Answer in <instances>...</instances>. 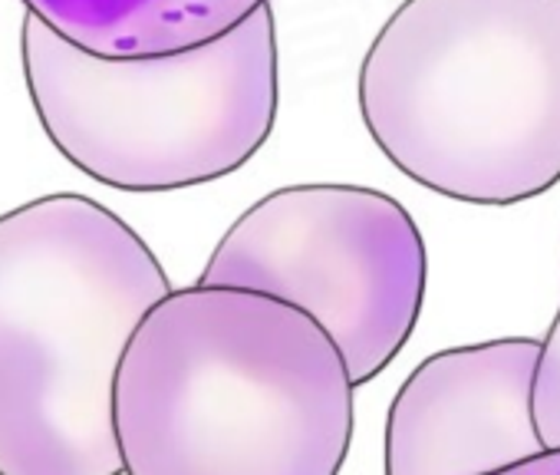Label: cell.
Returning <instances> with one entry per match:
<instances>
[{
  "label": "cell",
  "instance_id": "obj_2",
  "mask_svg": "<svg viewBox=\"0 0 560 475\" xmlns=\"http://www.w3.org/2000/svg\"><path fill=\"white\" fill-rule=\"evenodd\" d=\"M168 294L139 231L90 195L0 215V475H126L116 373Z\"/></svg>",
  "mask_w": 560,
  "mask_h": 475
},
{
  "label": "cell",
  "instance_id": "obj_6",
  "mask_svg": "<svg viewBox=\"0 0 560 475\" xmlns=\"http://www.w3.org/2000/svg\"><path fill=\"white\" fill-rule=\"evenodd\" d=\"M540 340L501 337L425 357L386 416V475H494L544 455L534 426Z\"/></svg>",
  "mask_w": 560,
  "mask_h": 475
},
{
  "label": "cell",
  "instance_id": "obj_5",
  "mask_svg": "<svg viewBox=\"0 0 560 475\" xmlns=\"http://www.w3.org/2000/svg\"><path fill=\"white\" fill-rule=\"evenodd\" d=\"M198 285L301 308L340 347L353 386H363L402 354L419 324L429 252L416 218L386 192L288 185L224 231Z\"/></svg>",
  "mask_w": 560,
  "mask_h": 475
},
{
  "label": "cell",
  "instance_id": "obj_3",
  "mask_svg": "<svg viewBox=\"0 0 560 475\" xmlns=\"http://www.w3.org/2000/svg\"><path fill=\"white\" fill-rule=\"evenodd\" d=\"M357 96L416 185L485 208L530 201L560 182V0H402Z\"/></svg>",
  "mask_w": 560,
  "mask_h": 475
},
{
  "label": "cell",
  "instance_id": "obj_1",
  "mask_svg": "<svg viewBox=\"0 0 560 475\" xmlns=\"http://www.w3.org/2000/svg\"><path fill=\"white\" fill-rule=\"evenodd\" d=\"M353 380L301 308L195 285L132 334L113 390L126 475H340Z\"/></svg>",
  "mask_w": 560,
  "mask_h": 475
},
{
  "label": "cell",
  "instance_id": "obj_9",
  "mask_svg": "<svg viewBox=\"0 0 560 475\" xmlns=\"http://www.w3.org/2000/svg\"><path fill=\"white\" fill-rule=\"evenodd\" d=\"M494 475H560V449L557 452H544L537 459H527V462L511 465V468L494 472Z\"/></svg>",
  "mask_w": 560,
  "mask_h": 475
},
{
  "label": "cell",
  "instance_id": "obj_8",
  "mask_svg": "<svg viewBox=\"0 0 560 475\" xmlns=\"http://www.w3.org/2000/svg\"><path fill=\"white\" fill-rule=\"evenodd\" d=\"M534 426L547 452L560 449V311L540 340L534 376Z\"/></svg>",
  "mask_w": 560,
  "mask_h": 475
},
{
  "label": "cell",
  "instance_id": "obj_4",
  "mask_svg": "<svg viewBox=\"0 0 560 475\" xmlns=\"http://www.w3.org/2000/svg\"><path fill=\"white\" fill-rule=\"evenodd\" d=\"M21 60L57 152L119 192H178L247 165L280 103L277 21L264 4L224 37L159 57L90 54L27 14Z\"/></svg>",
  "mask_w": 560,
  "mask_h": 475
},
{
  "label": "cell",
  "instance_id": "obj_7",
  "mask_svg": "<svg viewBox=\"0 0 560 475\" xmlns=\"http://www.w3.org/2000/svg\"><path fill=\"white\" fill-rule=\"evenodd\" d=\"M70 44L113 57H159L205 47L270 0H21Z\"/></svg>",
  "mask_w": 560,
  "mask_h": 475
}]
</instances>
